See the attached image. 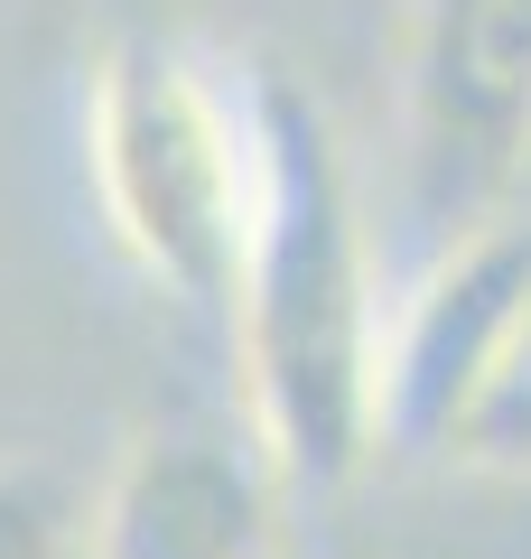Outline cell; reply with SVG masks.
Segmentation results:
<instances>
[{
  "label": "cell",
  "mask_w": 531,
  "mask_h": 559,
  "mask_svg": "<svg viewBox=\"0 0 531 559\" xmlns=\"http://www.w3.org/2000/svg\"><path fill=\"white\" fill-rule=\"evenodd\" d=\"M252 215L234 261V373L290 495H345L382 457V280L345 140L298 75H243Z\"/></svg>",
  "instance_id": "cell-1"
},
{
  "label": "cell",
  "mask_w": 531,
  "mask_h": 559,
  "mask_svg": "<svg viewBox=\"0 0 531 559\" xmlns=\"http://www.w3.org/2000/svg\"><path fill=\"white\" fill-rule=\"evenodd\" d=\"M84 159L121 261L158 299L224 318L234 308L243 215H252V121L215 66L168 28H113L84 94Z\"/></svg>",
  "instance_id": "cell-2"
},
{
  "label": "cell",
  "mask_w": 531,
  "mask_h": 559,
  "mask_svg": "<svg viewBox=\"0 0 531 559\" xmlns=\"http://www.w3.org/2000/svg\"><path fill=\"white\" fill-rule=\"evenodd\" d=\"M531 159V0H411L401 38V178L438 242L494 224Z\"/></svg>",
  "instance_id": "cell-3"
},
{
  "label": "cell",
  "mask_w": 531,
  "mask_h": 559,
  "mask_svg": "<svg viewBox=\"0 0 531 559\" xmlns=\"http://www.w3.org/2000/svg\"><path fill=\"white\" fill-rule=\"evenodd\" d=\"M531 299V224H475L438 242L420 289L382 326V448L401 457H448L475 382L494 373L512 318Z\"/></svg>",
  "instance_id": "cell-4"
},
{
  "label": "cell",
  "mask_w": 531,
  "mask_h": 559,
  "mask_svg": "<svg viewBox=\"0 0 531 559\" xmlns=\"http://www.w3.org/2000/svg\"><path fill=\"white\" fill-rule=\"evenodd\" d=\"M290 476L261 439L140 429L94 485L84 559H271Z\"/></svg>",
  "instance_id": "cell-5"
},
{
  "label": "cell",
  "mask_w": 531,
  "mask_h": 559,
  "mask_svg": "<svg viewBox=\"0 0 531 559\" xmlns=\"http://www.w3.org/2000/svg\"><path fill=\"white\" fill-rule=\"evenodd\" d=\"M448 466L531 476V299H522V318H512V336H504V355H494V373L475 382L467 419H457Z\"/></svg>",
  "instance_id": "cell-6"
},
{
  "label": "cell",
  "mask_w": 531,
  "mask_h": 559,
  "mask_svg": "<svg viewBox=\"0 0 531 559\" xmlns=\"http://www.w3.org/2000/svg\"><path fill=\"white\" fill-rule=\"evenodd\" d=\"M84 522H94V495L66 466L0 457V559H84Z\"/></svg>",
  "instance_id": "cell-7"
}]
</instances>
